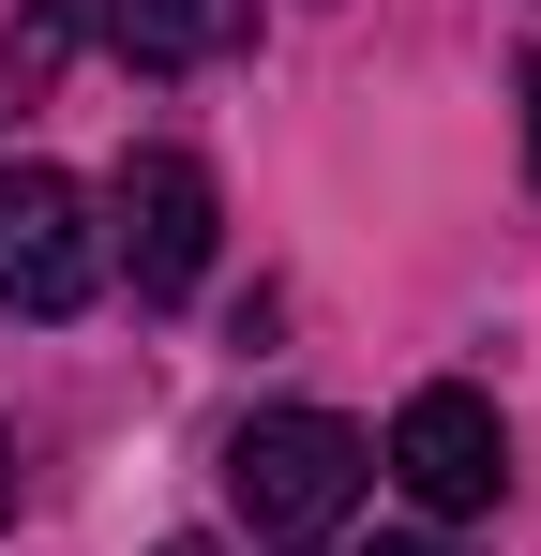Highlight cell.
I'll use <instances>...</instances> for the list:
<instances>
[{
	"label": "cell",
	"mask_w": 541,
	"mask_h": 556,
	"mask_svg": "<svg viewBox=\"0 0 541 556\" xmlns=\"http://www.w3.org/2000/svg\"><path fill=\"white\" fill-rule=\"evenodd\" d=\"M361 481H376V452H361V421H331V406H256V421L226 437V496H241V527H256L270 556L347 542Z\"/></svg>",
	"instance_id": "6da1fadb"
},
{
	"label": "cell",
	"mask_w": 541,
	"mask_h": 556,
	"mask_svg": "<svg viewBox=\"0 0 541 556\" xmlns=\"http://www.w3.org/2000/svg\"><path fill=\"white\" fill-rule=\"evenodd\" d=\"M105 211H121V226H105V256L136 271V301H196L211 241H226V195H211V166H196V151H136Z\"/></svg>",
	"instance_id": "7a4b0ae2"
},
{
	"label": "cell",
	"mask_w": 541,
	"mask_h": 556,
	"mask_svg": "<svg viewBox=\"0 0 541 556\" xmlns=\"http://www.w3.org/2000/svg\"><path fill=\"white\" fill-rule=\"evenodd\" d=\"M105 286V226L61 166H0V301L15 316H90Z\"/></svg>",
	"instance_id": "3957f363"
},
{
	"label": "cell",
	"mask_w": 541,
	"mask_h": 556,
	"mask_svg": "<svg viewBox=\"0 0 541 556\" xmlns=\"http://www.w3.org/2000/svg\"><path fill=\"white\" fill-rule=\"evenodd\" d=\"M391 481L422 496V511H496V481H512V437H496V406L466 391V376H437V391H406V421H391Z\"/></svg>",
	"instance_id": "277c9868"
},
{
	"label": "cell",
	"mask_w": 541,
	"mask_h": 556,
	"mask_svg": "<svg viewBox=\"0 0 541 556\" xmlns=\"http://www.w3.org/2000/svg\"><path fill=\"white\" fill-rule=\"evenodd\" d=\"M90 30H105L136 76H196V61H226V46L256 30V0H90Z\"/></svg>",
	"instance_id": "5b68a950"
},
{
	"label": "cell",
	"mask_w": 541,
	"mask_h": 556,
	"mask_svg": "<svg viewBox=\"0 0 541 556\" xmlns=\"http://www.w3.org/2000/svg\"><path fill=\"white\" fill-rule=\"evenodd\" d=\"M61 46H76V15L46 0V15H15V46H0V105H30L46 76H61Z\"/></svg>",
	"instance_id": "8992f818"
},
{
	"label": "cell",
	"mask_w": 541,
	"mask_h": 556,
	"mask_svg": "<svg viewBox=\"0 0 541 556\" xmlns=\"http://www.w3.org/2000/svg\"><path fill=\"white\" fill-rule=\"evenodd\" d=\"M512 91H527V166H541V61H527V76H512Z\"/></svg>",
	"instance_id": "52a82bcc"
},
{
	"label": "cell",
	"mask_w": 541,
	"mask_h": 556,
	"mask_svg": "<svg viewBox=\"0 0 541 556\" xmlns=\"http://www.w3.org/2000/svg\"><path fill=\"white\" fill-rule=\"evenodd\" d=\"M376 556H466V542H376Z\"/></svg>",
	"instance_id": "ba28073f"
},
{
	"label": "cell",
	"mask_w": 541,
	"mask_h": 556,
	"mask_svg": "<svg viewBox=\"0 0 541 556\" xmlns=\"http://www.w3.org/2000/svg\"><path fill=\"white\" fill-rule=\"evenodd\" d=\"M166 556H226V542H166Z\"/></svg>",
	"instance_id": "9c48e42d"
},
{
	"label": "cell",
	"mask_w": 541,
	"mask_h": 556,
	"mask_svg": "<svg viewBox=\"0 0 541 556\" xmlns=\"http://www.w3.org/2000/svg\"><path fill=\"white\" fill-rule=\"evenodd\" d=\"M0 511H15V466H0Z\"/></svg>",
	"instance_id": "30bf717a"
}]
</instances>
